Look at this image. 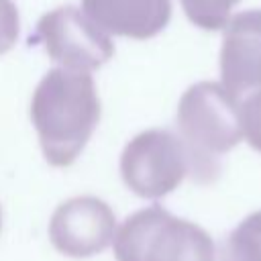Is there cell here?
Masks as SVG:
<instances>
[{
    "mask_svg": "<svg viewBox=\"0 0 261 261\" xmlns=\"http://www.w3.org/2000/svg\"><path fill=\"white\" fill-rule=\"evenodd\" d=\"M220 261H261V222L255 212L226 237Z\"/></svg>",
    "mask_w": 261,
    "mask_h": 261,
    "instance_id": "9c48e42d",
    "label": "cell"
},
{
    "mask_svg": "<svg viewBox=\"0 0 261 261\" xmlns=\"http://www.w3.org/2000/svg\"><path fill=\"white\" fill-rule=\"evenodd\" d=\"M177 128L190 155V175L208 184L220 171L218 157L243 139L239 100L222 84H192L177 104Z\"/></svg>",
    "mask_w": 261,
    "mask_h": 261,
    "instance_id": "7a4b0ae2",
    "label": "cell"
},
{
    "mask_svg": "<svg viewBox=\"0 0 261 261\" xmlns=\"http://www.w3.org/2000/svg\"><path fill=\"white\" fill-rule=\"evenodd\" d=\"M20 33V18L18 8L12 0H0V55L8 53Z\"/></svg>",
    "mask_w": 261,
    "mask_h": 261,
    "instance_id": "8fae6325",
    "label": "cell"
},
{
    "mask_svg": "<svg viewBox=\"0 0 261 261\" xmlns=\"http://www.w3.org/2000/svg\"><path fill=\"white\" fill-rule=\"evenodd\" d=\"M116 261H214L212 237L198 224L153 204L124 218L114 239Z\"/></svg>",
    "mask_w": 261,
    "mask_h": 261,
    "instance_id": "3957f363",
    "label": "cell"
},
{
    "mask_svg": "<svg viewBox=\"0 0 261 261\" xmlns=\"http://www.w3.org/2000/svg\"><path fill=\"white\" fill-rule=\"evenodd\" d=\"M31 43H41L45 53L59 63V67L92 71L104 65L114 55V45L82 8L65 4L45 12Z\"/></svg>",
    "mask_w": 261,
    "mask_h": 261,
    "instance_id": "5b68a950",
    "label": "cell"
},
{
    "mask_svg": "<svg viewBox=\"0 0 261 261\" xmlns=\"http://www.w3.org/2000/svg\"><path fill=\"white\" fill-rule=\"evenodd\" d=\"M82 10L108 35L151 39L171 16V0H82Z\"/></svg>",
    "mask_w": 261,
    "mask_h": 261,
    "instance_id": "ba28073f",
    "label": "cell"
},
{
    "mask_svg": "<svg viewBox=\"0 0 261 261\" xmlns=\"http://www.w3.org/2000/svg\"><path fill=\"white\" fill-rule=\"evenodd\" d=\"M190 173V155L179 135L147 128L135 135L120 153V175L130 192L157 200L173 192Z\"/></svg>",
    "mask_w": 261,
    "mask_h": 261,
    "instance_id": "277c9868",
    "label": "cell"
},
{
    "mask_svg": "<svg viewBox=\"0 0 261 261\" xmlns=\"http://www.w3.org/2000/svg\"><path fill=\"white\" fill-rule=\"evenodd\" d=\"M31 120L47 163L71 165L100 120V98L90 71L49 69L31 96Z\"/></svg>",
    "mask_w": 261,
    "mask_h": 261,
    "instance_id": "6da1fadb",
    "label": "cell"
},
{
    "mask_svg": "<svg viewBox=\"0 0 261 261\" xmlns=\"http://www.w3.org/2000/svg\"><path fill=\"white\" fill-rule=\"evenodd\" d=\"M116 216L96 196H73L61 202L49 220L51 245L67 257H92L102 253L114 239Z\"/></svg>",
    "mask_w": 261,
    "mask_h": 261,
    "instance_id": "8992f818",
    "label": "cell"
},
{
    "mask_svg": "<svg viewBox=\"0 0 261 261\" xmlns=\"http://www.w3.org/2000/svg\"><path fill=\"white\" fill-rule=\"evenodd\" d=\"M0 230H2V208H0Z\"/></svg>",
    "mask_w": 261,
    "mask_h": 261,
    "instance_id": "7c38bea8",
    "label": "cell"
},
{
    "mask_svg": "<svg viewBox=\"0 0 261 261\" xmlns=\"http://www.w3.org/2000/svg\"><path fill=\"white\" fill-rule=\"evenodd\" d=\"M220 80L234 100L261 90V8L243 10L226 22L220 47Z\"/></svg>",
    "mask_w": 261,
    "mask_h": 261,
    "instance_id": "52a82bcc",
    "label": "cell"
},
{
    "mask_svg": "<svg viewBox=\"0 0 261 261\" xmlns=\"http://www.w3.org/2000/svg\"><path fill=\"white\" fill-rule=\"evenodd\" d=\"M186 16L192 24L206 29V31H218L226 27L230 20V10L241 0H179Z\"/></svg>",
    "mask_w": 261,
    "mask_h": 261,
    "instance_id": "30bf717a",
    "label": "cell"
}]
</instances>
